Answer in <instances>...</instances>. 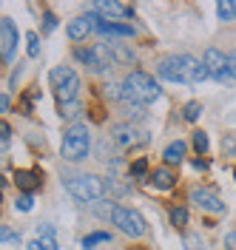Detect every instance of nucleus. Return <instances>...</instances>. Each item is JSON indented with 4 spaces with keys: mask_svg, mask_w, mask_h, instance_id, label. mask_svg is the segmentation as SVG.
<instances>
[{
    "mask_svg": "<svg viewBox=\"0 0 236 250\" xmlns=\"http://www.w3.org/2000/svg\"><path fill=\"white\" fill-rule=\"evenodd\" d=\"M157 74L162 80H168V83H185V85H193V83H202V80L211 77L205 62H199L191 54H171V57H165L159 62Z\"/></svg>",
    "mask_w": 236,
    "mask_h": 250,
    "instance_id": "1",
    "label": "nucleus"
},
{
    "mask_svg": "<svg viewBox=\"0 0 236 250\" xmlns=\"http://www.w3.org/2000/svg\"><path fill=\"white\" fill-rule=\"evenodd\" d=\"M159 97V83L148 71H131L123 83V100L128 105H148Z\"/></svg>",
    "mask_w": 236,
    "mask_h": 250,
    "instance_id": "2",
    "label": "nucleus"
},
{
    "mask_svg": "<svg viewBox=\"0 0 236 250\" xmlns=\"http://www.w3.org/2000/svg\"><path fill=\"white\" fill-rule=\"evenodd\" d=\"M65 190L80 199V202H97L106 196V182L94 176V173H80V176H68L65 179Z\"/></svg>",
    "mask_w": 236,
    "mask_h": 250,
    "instance_id": "3",
    "label": "nucleus"
},
{
    "mask_svg": "<svg viewBox=\"0 0 236 250\" xmlns=\"http://www.w3.org/2000/svg\"><path fill=\"white\" fill-rule=\"evenodd\" d=\"M48 83H51V88H54V94H57L60 105H65V103H74V100H77L80 77H77V71H74V68H68V65H57V68H51Z\"/></svg>",
    "mask_w": 236,
    "mask_h": 250,
    "instance_id": "4",
    "label": "nucleus"
},
{
    "mask_svg": "<svg viewBox=\"0 0 236 250\" xmlns=\"http://www.w3.org/2000/svg\"><path fill=\"white\" fill-rule=\"evenodd\" d=\"M91 151V134L86 125H71L63 134V156L68 162H80Z\"/></svg>",
    "mask_w": 236,
    "mask_h": 250,
    "instance_id": "5",
    "label": "nucleus"
},
{
    "mask_svg": "<svg viewBox=\"0 0 236 250\" xmlns=\"http://www.w3.org/2000/svg\"><path fill=\"white\" fill-rule=\"evenodd\" d=\"M111 222H114L126 236H134V239H140V236L145 233V219H142L137 210L123 208V205H114V208H111Z\"/></svg>",
    "mask_w": 236,
    "mask_h": 250,
    "instance_id": "6",
    "label": "nucleus"
},
{
    "mask_svg": "<svg viewBox=\"0 0 236 250\" xmlns=\"http://www.w3.org/2000/svg\"><path fill=\"white\" fill-rule=\"evenodd\" d=\"M111 140L117 142L123 151H128V148H134V145H145V142H148V134L134 123H120V125H114Z\"/></svg>",
    "mask_w": 236,
    "mask_h": 250,
    "instance_id": "7",
    "label": "nucleus"
},
{
    "mask_svg": "<svg viewBox=\"0 0 236 250\" xmlns=\"http://www.w3.org/2000/svg\"><path fill=\"white\" fill-rule=\"evenodd\" d=\"M191 202L196 205L199 210H208V213H225V202L214 190H205V188H193L191 190Z\"/></svg>",
    "mask_w": 236,
    "mask_h": 250,
    "instance_id": "8",
    "label": "nucleus"
},
{
    "mask_svg": "<svg viewBox=\"0 0 236 250\" xmlns=\"http://www.w3.org/2000/svg\"><path fill=\"white\" fill-rule=\"evenodd\" d=\"M15 46H17V29L9 17H3L0 20V57H3V62H12Z\"/></svg>",
    "mask_w": 236,
    "mask_h": 250,
    "instance_id": "9",
    "label": "nucleus"
},
{
    "mask_svg": "<svg viewBox=\"0 0 236 250\" xmlns=\"http://www.w3.org/2000/svg\"><path fill=\"white\" fill-rule=\"evenodd\" d=\"M205 68H208V74L214 80H219L225 74V68H228V54H222L219 48H205Z\"/></svg>",
    "mask_w": 236,
    "mask_h": 250,
    "instance_id": "10",
    "label": "nucleus"
},
{
    "mask_svg": "<svg viewBox=\"0 0 236 250\" xmlns=\"http://www.w3.org/2000/svg\"><path fill=\"white\" fill-rule=\"evenodd\" d=\"M94 20V31L106 34V37H134V29L131 26H120V23H108L106 17H91Z\"/></svg>",
    "mask_w": 236,
    "mask_h": 250,
    "instance_id": "11",
    "label": "nucleus"
},
{
    "mask_svg": "<svg viewBox=\"0 0 236 250\" xmlns=\"http://www.w3.org/2000/svg\"><path fill=\"white\" fill-rule=\"evenodd\" d=\"M91 9L100 12V15H106V20L114 17V15H123V17L134 15V6H128V3H114V0H97V3H91Z\"/></svg>",
    "mask_w": 236,
    "mask_h": 250,
    "instance_id": "12",
    "label": "nucleus"
},
{
    "mask_svg": "<svg viewBox=\"0 0 236 250\" xmlns=\"http://www.w3.org/2000/svg\"><path fill=\"white\" fill-rule=\"evenodd\" d=\"M88 31H94V20H91V17H74V20L68 23L65 34L77 43V40H86V37H88Z\"/></svg>",
    "mask_w": 236,
    "mask_h": 250,
    "instance_id": "13",
    "label": "nucleus"
},
{
    "mask_svg": "<svg viewBox=\"0 0 236 250\" xmlns=\"http://www.w3.org/2000/svg\"><path fill=\"white\" fill-rule=\"evenodd\" d=\"M15 185L23 193H34L40 188V173L37 171H15Z\"/></svg>",
    "mask_w": 236,
    "mask_h": 250,
    "instance_id": "14",
    "label": "nucleus"
},
{
    "mask_svg": "<svg viewBox=\"0 0 236 250\" xmlns=\"http://www.w3.org/2000/svg\"><path fill=\"white\" fill-rule=\"evenodd\" d=\"M148 182L157 188V190H168V188H173L176 179H173V173L168 171V168H157V171L148 173Z\"/></svg>",
    "mask_w": 236,
    "mask_h": 250,
    "instance_id": "15",
    "label": "nucleus"
},
{
    "mask_svg": "<svg viewBox=\"0 0 236 250\" xmlns=\"http://www.w3.org/2000/svg\"><path fill=\"white\" fill-rule=\"evenodd\" d=\"M162 159L168 162V165H179L182 159H185V142L182 140H173L165 151H162Z\"/></svg>",
    "mask_w": 236,
    "mask_h": 250,
    "instance_id": "16",
    "label": "nucleus"
},
{
    "mask_svg": "<svg viewBox=\"0 0 236 250\" xmlns=\"http://www.w3.org/2000/svg\"><path fill=\"white\" fill-rule=\"evenodd\" d=\"M37 242H43L46 250H57V230L51 225H37Z\"/></svg>",
    "mask_w": 236,
    "mask_h": 250,
    "instance_id": "17",
    "label": "nucleus"
},
{
    "mask_svg": "<svg viewBox=\"0 0 236 250\" xmlns=\"http://www.w3.org/2000/svg\"><path fill=\"white\" fill-rule=\"evenodd\" d=\"M111 51H114V60L117 62H134V51L123 43H111Z\"/></svg>",
    "mask_w": 236,
    "mask_h": 250,
    "instance_id": "18",
    "label": "nucleus"
},
{
    "mask_svg": "<svg viewBox=\"0 0 236 250\" xmlns=\"http://www.w3.org/2000/svg\"><path fill=\"white\" fill-rule=\"evenodd\" d=\"M199 114H202V103H196V100L185 103V108H182V117H185L188 123H196V120H199Z\"/></svg>",
    "mask_w": 236,
    "mask_h": 250,
    "instance_id": "19",
    "label": "nucleus"
},
{
    "mask_svg": "<svg viewBox=\"0 0 236 250\" xmlns=\"http://www.w3.org/2000/svg\"><path fill=\"white\" fill-rule=\"evenodd\" d=\"M216 12H219L222 20H236V3H231V0H219V3H216Z\"/></svg>",
    "mask_w": 236,
    "mask_h": 250,
    "instance_id": "20",
    "label": "nucleus"
},
{
    "mask_svg": "<svg viewBox=\"0 0 236 250\" xmlns=\"http://www.w3.org/2000/svg\"><path fill=\"white\" fill-rule=\"evenodd\" d=\"M106 242H111V236H108V233H88L86 239H83V250L94 248V245H106Z\"/></svg>",
    "mask_w": 236,
    "mask_h": 250,
    "instance_id": "21",
    "label": "nucleus"
},
{
    "mask_svg": "<svg viewBox=\"0 0 236 250\" xmlns=\"http://www.w3.org/2000/svg\"><path fill=\"white\" fill-rule=\"evenodd\" d=\"M60 114H63L65 120H77L80 114H83V105H80L77 100L74 103H65V105H60Z\"/></svg>",
    "mask_w": 236,
    "mask_h": 250,
    "instance_id": "22",
    "label": "nucleus"
},
{
    "mask_svg": "<svg viewBox=\"0 0 236 250\" xmlns=\"http://www.w3.org/2000/svg\"><path fill=\"white\" fill-rule=\"evenodd\" d=\"M171 225L173 228L188 225V210H185V208H171Z\"/></svg>",
    "mask_w": 236,
    "mask_h": 250,
    "instance_id": "23",
    "label": "nucleus"
},
{
    "mask_svg": "<svg viewBox=\"0 0 236 250\" xmlns=\"http://www.w3.org/2000/svg\"><path fill=\"white\" fill-rule=\"evenodd\" d=\"M26 43H29V57H37L40 54V34L37 31H29L26 34Z\"/></svg>",
    "mask_w": 236,
    "mask_h": 250,
    "instance_id": "24",
    "label": "nucleus"
},
{
    "mask_svg": "<svg viewBox=\"0 0 236 250\" xmlns=\"http://www.w3.org/2000/svg\"><path fill=\"white\" fill-rule=\"evenodd\" d=\"M193 148H196V154L208 151V134L205 131H193Z\"/></svg>",
    "mask_w": 236,
    "mask_h": 250,
    "instance_id": "25",
    "label": "nucleus"
},
{
    "mask_svg": "<svg viewBox=\"0 0 236 250\" xmlns=\"http://www.w3.org/2000/svg\"><path fill=\"white\" fill-rule=\"evenodd\" d=\"M225 80H236V51L228 54V68H225V74L219 77V83H225Z\"/></svg>",
    "mask_w": 236,
    "mask_h": 250,
    "instance_id": "26",
    "label": "nucleus"
},
{
    "mask_svg": "<svg viewBox=\"0 0 236 250\" xmlns=\"http://www.w3.org/2000/svg\"><path fill=\"white\" fill-rule=\"evenodd\" d=\"M17 210H23V213H29L34 208V199H32V193H23V196H17V202H15Z\"/></svg>",
    "mask_w": 236,
    "mask_h": 250,
    "instance_id": "27",
    "label": "nucleus"
},
{
    "mask_svg": "<svg viewBox=\"0 0 236 250\" xmlns=\"http://www.w3.org/2000/svg\"><path fill=\"white\" fill-rule=\"evenodd\" d=\"M148 173V159L145 156H140L137 162H131V176H145Z\"/></svg>",
    "mask_w": 236,
    "mask_h": 250,
    "instance_id": "28",
    "label": "nucleus"
},
{
    "mask_svg": "<svg viewBox=\"0 0 236 250\" xmlns=\"http://www.w3.org/2000/svg\"><path fill=\"white\" fill-rule=\"evenodd\" d=\"M185 250H205V242L196 233H188L185 236Z\"/></svg>",
    "mask_w": 236,
    "mask_h": 250,
    "instance_id": "29",
    "label": "nucleus"
},
{
    "mask_svg": "<svg viewBox=\"0 0 236 250\" xmlns=\"http://www.w3.org/2000/svg\"><path fill=\"white\" fill-rule=\"evenodd\" d=\"M106 97H108V100H123V85L108 83V85H106Z\"/></svg>",
    "mask_w": 236,
    "mask_h": 250,
    "instance_id": "30",
    "label": "nucleus"
},
{
    "mask_svg": "<svg viewBox=\"0 0 236 250\" xmlns=\"http://www.w3.org/2000/svg\"><path fill=\"white\" fill-rule=\"evenodd\" d=\"M0 239H3V245H9V242H20V233L9 230V228H3V230H0Z\"/></svg>",
    "mask_w": 236,
    "mask_h": 250,
    "instance_id": "31",
    "label": "nucleus"
},
{
    "mask_svg": "<svg viewBox=\"0 0 236 250\" xmlns=\"http://www.w3.org/2000/svg\"><path fill=\"white\" fill-rule=\"evenodd\" d=\"M43 20H46V23H43V34H51V31L57 29V17L54 15H46Z\"/></svg>",
    "mask_w": 236,
    "mask_h": 250,
    "instance_id": "32",
    "label": "nucleus"
},
{
    "mask_svg": "<svg viewBox=\"0 0 236 250\" xmlns=\"http://www.w3.org/2000/svg\"><path fill=\"white\" fill-rule=\"evenodd\" d=\"M0 140H3V148L9 145V140H12V128H9V123L0 125Z\"/></svg>",
    "mask_w": 236,
    "mask_h": 250,
    "instance_id": "33",
    "label": "nucleus"
},
{
    "mask_svg": "<svg viewBox=\"0 0 236 250\" xmlns=\"http://www.w3.org/2000/svg\"><path fill=\"white\" fill-rule=\"evenodd\" d=\"M222 151H228V154H234V151H236V142L231 140V137H228V140H222Z\"/></svg>",
    "mask_w": 236,
    "mask_h": 250,
    "instance_id": "34",
    "label": "nucleus"
},
{
    "mask_svg": "<svg viewBox=\"0 0 236 250\" xmlns=\"http://www.w3.org/2000/svg\"><path fill=\"white\" fill-rule=\"evenodd\" d=\"M225 245L234 250V248H236V233H228V236H225Z\"/></svg>",
    "mask_w": 236,
    "mask_h": 250,
    "instance_id": "35",
    "label": "nucleus"
},
{
    "mask_svg": "<svg viewBox=\"0 0 236 250\" xmlns=\"http://www.w3.org/2000/svg\"><path fill=\"white\" fill-rule=\"evenodd\" d=\"M0 108L9 111V94H3V97H0Z\"/></svg>",
    "mask_w": 236,
    "mask_h": 250,
    "instance_id": "36",
    "label": "nucleus"
},
{
    "mask_svg": "<svg viewBox=\"0 0 236 250\" xmlns=\"http://www.w3.org/2000/svg\"><path fill=\"white\" fill-rule=\"evenodd\" d=\"M193 168H196V171H205V168H208V162H205V159H196V162H193Z\"/></svg>",
    "mask_w": 236,
    "mask_h": 250,
    "instance_id": "37",
    "label": "nucleus"
},
{
    "mask_svg": "<svg viewBox=\"0 0 236 250\" xmlns=\"http://www.w3.org/2000/svg\"><path fill=\"white\" fill-rule=\"evenodd\" d=\"M26 250H46V248H43V242H32Z\"/></svg>",
    "mask_w": 236,
    "mask_h": 250,
    "instance_id": "38",
    "label": "nucleus"
}]
</instances>
